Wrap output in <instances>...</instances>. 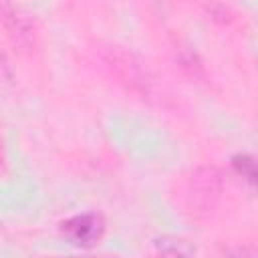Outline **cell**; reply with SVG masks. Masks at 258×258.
Instances as JSON below:
<instances>
[{
    "label": "cell",
    "instance_id": "5",
    "mask_svg": "<svg viewBox=\"0 0 258 258\" xmlns=\"http://www.w3.org/2000/svg\"><path fill=\"white\" fill-rule=\"evenodd\" d=\"M155 250L159 258H191L196 252V248L187 240L171 234L155 238Z\"/></svg>",
    "mask_w": 258,
    "mask_h": 258
},
{
    "label": "cell",
    "instance_id": "4",
    "mask_svg": "<svg viewBox=\"0 0 258 258\" xmlns=\"http://www.w3.org/2000/svg\"><path fill=\"white\" fill-rule=\"evenodd\" d=\"M0 18H2L8 34L12 36V40L18 46L30 48L34 44V20L22 6L0 4Z\"/></svg>",
    "mask_w": 258,
    "mask_h": 258
},
{
    "label": "cell",
    "instance_id": "2",
    "mask_svg": "<svg viewBox=\"0 0 258 258\" xmlns=\"http://www.w3.org/2000/svg\"><path fill=\"white\" fill-rule=\"evenodd\" d=\"M224 179L218 167L214 165H204L198 167L191 177H189V198L191 206L198 210H210L214 208L216 200L220 198Z\"/></svg>",
    "mask_w": 258,
    "mask_h": 258
},
{
    "label": "cell",
    "instance_id": "6",
    "mask_svg": "<svg viewBox=\"0 0 258 258\" xmlns=\"http://www.w3.org/2000/svg\"><path fill=\"white\" fill-rule=\"evenodd\" d=\"M232 165H234V169H236L238 173H242L250 183H254V179H256V163H254V159H252L250 155H246V153L234 155V157H232Z\"/></svg>",
    "mask_w": 258,
    "mask_h": 258
},
{
    "label": "cell",
    "instance_id": "10",
    "mask_svg": "<svg viewBox=\"0 0 258 258\" xmlns=\"http://www.w3.org/2000/svg\"><path fill=\"white\" fill-rule=\"evenodd\" d=\"M0 163H2V141H0Z\"/></svg>",
    "mask_w": 258,
    "mask_h": 258
},
{
    "label": "cell",
    "instance_id": "3",
    "mask_svg": "<svg viewBox=\"0 0 258 258\" xmlns=\"http://www.w3.org/2000/svg\"><path fill=\"white\" fill-rule=\"evenodd\" d=\"M60 232L69 242L81 248H89V246H95L103 238L105 220L99 214H79V216L64 220L60 224Z\"/></svg>",
    "mask_w": 258,
    "mask_h": 258
},
{
    "label": "cell",
    "instance_id": "8",
    "mask_svg": "<svg viewBox=\"0 0 258 258\" xmlns=\"http://www.w3.org/2000/svg\"><path fill=\"white\" fill-rule=\"evenodd\" d=\"M228 258H256L252 248H236L228 254Z\"/></svg>",
    "mask_w": 258,
    "mask_h": 258
},
{
    "label": "cell",
    "instance_id": "7",
    "mask_svg": "<svg viewBox=\"0 0 258 258\" xmlns=\"http://www.w3.org/2000/svg\"><path fill=\"white\" fill-rule=\"evenodd\" d=\"M206 8H208V12L212 14L214 20H220V22L232 20V12H230V8H228L226 4H210V6H206Z\"/></svg>",
    "mask_w": 258,
    "mask_h": 258
},
{
    "label": "cell",
    "instance_id": "9",
    "mask_svg": "<svg viewBox=\"0 0 258 258\" xmlns=\"http://www.w3.org/2000/svg\"><path fill=\"white\" fill-rule=\"evenodd\" d=\"M85 258H115V256H85Z\"/></svg>",
    "mask_w": 258,
    "mask_h": 258
},
{
    "label": "cell",
    "instance_id": "1",
    "mask_svg": "<svg viewBox=\"0 0 258 258\" xmlns=\"http://www.w3.org/2000/svg\"><path fill=\"white\" fill-rule=\"evenodd\" d=\"M105 62L111 69V73L119 79V83H123L129 91L137 93L141 99H153L155 95L153 77L137 56H133L131 52L111 48L105 54Z\"/></svg>",
    "mask_w": 258,
    "mask_h": 258
}]
</instances>
